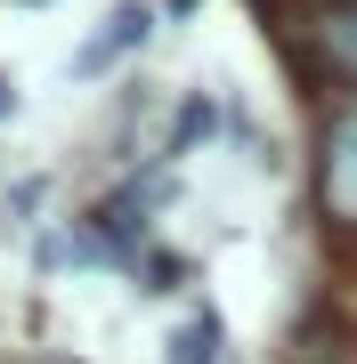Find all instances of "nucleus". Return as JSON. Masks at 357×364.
I'll return each instance as SVG.
<instances>
[{
  "instance_id": "obj_1",
  "label": "nucleus",
  "mask_w": 357,
  "mask_h": 364,
  "mask_svg": "<svg viewBox=\"0 0 357 364\" xmlns=\"http://www.w3.org/2000/svg\"><path fill=\"white\" fill-rule=\"evenodd\" d=\"M317 210L333 227H357V97L325 122V146H317Z\"/></svg>"
},
{
  "instance_id": "obj_2",
  "label": "nucleus",
  "mask_w": 357,
  "mask_h": 364,
  "mask_svg": "<svg viewBox=\"0 0 357 364\" xmlns=\"http://www.w3.org/2000/svg\"><path fill=\"white\" fill-rule=\"evenodd\" d=\"M146 33H155V9H146V0H130V9H114L106 25H98V33H90V41L73 49V73H81V81H98L106 65H122V57H130V49H138Z\"/></svg>"
},
{
  "instance_id": "obj_3",
  "label": "nucleus",
  "mask_w": 357,
  "mask_h": 364,
  "mask_svg": "<svg viewBox=\"0 0 357 364\" xmlns=\"http://www.w3.org/2000/svg\"><path fill=\"white\" fill-rule=\"evenodd\" d=\"M284 364H357V324H349L341 308H309Z\"/></svg>"
},
{
  "instance_id": "obj_4",
  "label": "nucleus",
  "mask_w": 357,
  "mask_h": 364,
  "mask_svg": "<svg viewBox=\"0 0 357 364\" xmlns=\"http://www.w3.org/2000/svg\"><path fill=\"white\" fill-rule=\"evenodd\" d=\"M309 41H317V57H325L333 73H349V81H357V0H333V9H317Z\"/></svg>"
},
{
  "instance_id": "obj_5",
  "label": "nucleus",
  "mask_w": 357,
  "mask_h": 364,
  "mask_svg": "<svg viewBox=\"0 0 357 364\" xmlns=\"http://www.w3.org/2000/svg\"><path fill=\"white\" fill-rule=\"evenodd\" d=\"M162 364H219V316H187L162 348Z\"/></svg>"
},
{
  "instance_id": "obj_6",
  "label": "nucleus",
  "mask_w": 357,
  "mask_h": 364,
  "mask_svg": "<svg viewBox=\"0 0 357 364\" xmlns=\"http://www.w3.org/2000/svg\"><path fill=\"white\" fill-rule=\"evenodd\" d=\"M16 114V90H9V81H0V122H9Z\"/></svg>"
}]
</instances>
